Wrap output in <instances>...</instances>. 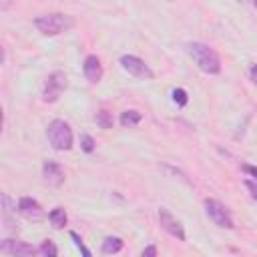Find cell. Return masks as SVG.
<instances>
[{
    "mask_svg": "<svg viewBox=\"0 0 257 257\" xmlns=\"http://www.w3.org/2000/svg\"><path fill=\"white\" fill-rule=\"evenodd\" d=\"M189 54L193 58V62L207 74H219L221 72V60L219 54L203 42H191L189 44Z\"/></svg>",
    "mask_w": 257,
    "mask_h": 257,
    "instance_id": "obj_1",
    "label": "cell"
},
{
    "mask_svg": "<svg viewBox=\"0 0 257 257\" xmlns=\"http://www.w3.org/2000/svg\"><path fill=\"white\" fill-rule=\"evenodd\" d=\"M34 26L38 28V32H42L44 36H56L64 30H68L72 26V18L60 12H52V14H42L34 18Z\"/></svg>",
    "mask_w": 257,
    "mask_h": 257,
    "instance_id": "obj_2",
    "label": "cell"
},
{
    "mask_svg": "<svg viewBox=\"0 0 257 257\" xmlns=\"http://www.w3.org/2000/svg\"><path fill=\"white\" fill-rule=\"evenodd\" d=\"M46 137L54 151H70L72 149V131L66 120L54 118L46 128Z\"/></svg>",
    "mask_w": 257,
    "mask_h": 257,
    "instance_id": "obj_3",
    "label": "cell"
},
{
    "mask_svg": "<svg viewBox=\"0 0 257 257\" xmlns=\"http://www.w3.org/2000/svg\"><path fill=\"white\" fill-rule=\"evenodd\" d=\"M68 86V80H66V74L62 70H54L46 76L44 80V88H42V100L44 102H56L60 98V94L66 90Z\"/></svg>",
    "mask_w": 257,
    "mask_h": 257,
    "instance_id": "obj_4",
    "label": "cell"
},
{
    "mask_svg": "<svg viewBox=\"0 0 257 257\" xmlns=\"http://www.w3.org/2000/svg\"><path fill=\"white\" fill-rule=\"evenodd\" d=\"M205 213H207V217L217 225V227H221V229H233L235 225H233V219H231V215H229V211H227V207L223 205V203H219V201H215V199H205Z\"/></svg>",
    "mask_w": 257,
    "mask_h": 257,
    "instance_id": "obj_5",
    "label": "cell"
},
{
    "mask_svg": "<svg viewBox=\"0 0 257 257\" xmlns=\"http://www.w3.org/2000/svg\"><path fill=\"white\" fill-rule=\"evenodd\" d=\"M120 66H122L128 74H133L135 78L151 80V78L155 76L153 70H151V66H149L143 58H139V56H135V54H124V56H120Z\"/></svg>",
    "mask_w": 257,
    "mask_h": 257,
    "instance_id": "obj_6",
    "label": "cell"
},
{
    "mask_svg": "<svg viewBox=\"0 0 257 257\" xmlns=\"http://www.w3.org/2000/svg\"><path fill=\"white\" fill-rule=\"evenodd\" d=\"M159 223H161V227H163L169 235L177 237L179 241H185V239H187L185 229H183V223H181L179 219H175L169 209H165V207L159 209Z\"/></svg>",
    "mask_w": 257,
    "mask_h": 257,
    "instance_id": "obj_7",
    "label": "cell"
},
{
    "mask_svg": "<svg viewBox=\"0 0 257 257\" xmlns=\"http://www.w3.org/2000/svg\"><path fill=\"white\" fill-rule=\"evenodd\" d=\"M0 251L6 255H14V257H32L38 253L36 247L28 245L24 241H18V239H4L0 243Z\"/></svg>",
    "mask_w": 257,
    "mask_h": 257,
    "instance_id": "obj_8",
    "label": "cell"
},
{
    "mask_svg": "<svg viewBox=\"0 0 257 257\" xmlns=\"http://www.w3.org/2000/svg\"><path fill=\"white\" fill-rule=\"evenodd\" d=\"M18 213L22 217L30 219V221H40L44 217V211H42L40 203L36 199H32V197H22L18 201Z\"/></svg>",
    "mask_w": 257,
    "mask_h": 257,
    "instance_id": "obj_9",
    "label": "cell"
},
{
    "mask_svg": "<svg viewBox=\"0 0 257 257\" xmlns=\"http://www.w3.org/2000/svg\"><path fill=\"white\" fill-rule=\"evenodd\" d=\"M42 177L48 185L60 187L64 183V169L56 161H44L42 163Z\"/></svg>",
    "mask_w": 257,
    "mask_h": 257,
    "instance_id": "obj_10",
    "label": "cell"
},
{
    "mask_svg": "<svg viewBox=\"0 0 257 257\" xmlns=\"http://www.w3.org/2000/svg\"><path fill=\"white\" fill-rule=\"evenodd\" d=\"M82 72H84V76H86V80H88V82H92V84L100 82V78H102V64H100L98 56L88 54V56L84 58Z\"/></svg>",
    "mask_w": 257,
    "mask_h": 257,
    "instance_id": "obj_11",
    "label": "cell"
},
{
    "mask_svg": "<svg viewBox=\"0 0 257 257\" xmlns=\"http://www.w3.org/2000/svg\"><path fill=\"white\" fill-rule=\"evenodd\" d=\"M48 221H50V225H52L54 229H62V227L66 225V221H68V215H66V211H64L62 207H54V209L48 213Z\"/></svg>",
    "mask_w": 257,
    "mask_h": 257,
    "instance_id": "obj_12",
    "label": "cell"
},
{
    "mask_svg": "<svg viewBox=\"0 0 257 257\" xmlns=\"http://www.w3.org/2000/svg\"><path fill=\"white\" fill-rule=\"evenodd\" d=\"M120 249H122V239H120V237H106V239L102 241V247H100V251H102L104 255L118 253Z\"/></svg>",
    "mask_w": 257,
    "mask_h": 257,
    "instance_id": "obj_13",
    "label": "cell"
},
{
    "mask_svg": "<svg viewBox=\"0 0 257 257\" xmlns=\"http://www.w3.org/2000/svg\"><path fill=\"white\" fill-rule=\"evenodd\" d=\"M143 120V112L139 110H124L120 114V124L122 126H137Z\"/></svg>",
    "mask_w": 257,
    "mask_h": 257,
    "instance_id": "obj_14",
    "label": "cell"
},
{
    "mask_svg": "<svg viewBox=\"0 0 257 257\" xmlns=\"http://www.w3.org/2000/svg\"><path fill=\"white\" fill-rule=\"evenodd\" d=\"M38 253H40L42 257H56V255H58V247H56L50 239H44V241L40 243V247H38Z\"/></svg>",
    "mask_w": 257,
    "mask_h": 257,
    "instance_id": "obj_15",
    "label": "cell"
},
{
    "mask_svg": "<svg viewBox=\"0 0 257 257\" xmlns=\"http://www.w3.org/2000/svg\"><path fill=\"white\" fill-rule=\"evenodd\" d=\"M94 120H96V124L100 128H110L112 126V114L106 112V110H98L96 116H94Z\"/></svg>",
    "mask_w": 257,
    "mask_h": 257,
    "instance_id": "obj_16",
    "label": "cell"
},
{
    "mask_svg": "<svg viewBox=\"0 0 257 257\" xmlns=\"http://www.w3.org/2000/svg\"><path fill=\"white\" fill-rule=\"evenodd\" d=\"M94 147H96V143H94V139L90 135H80V149L84 153H92Z\"/></svg>",
    "mask_w": 257,
    "mask_h": 257,
    "instance_id": "obj_17",
    "label": "cell"
},
{
    "mask_svg": "<svg viewBox=\"0 0 257 257\" xmlns=\"http://www.w3.org/2000/svg\"><path fill=\"white\" fill-rule=\"evenodd\" d=\"M171 94H173V100H175V104H179V106H185V104L189 102V96H187V92H185L183 88H175Z\"/></svg>",
    "mask_w": 257,
    "mask_h": 257,
    "instance_id": "obj_18",
    "label": "cell"
},
{
    "mask_svg": "<svg viewBox=\"0 0 257 257\" xmlns=\"http://www.w3.org/2000/svg\"><path fill=\"white\" fill-rule=\"evenodd\" d=\"M70 239L74 241V245H76V249H78V251H80V253H82L84 257H90V251H88V249L84 247V243H82V239L78 237V233H76V231H70Z\"/></svg>",
    "mask_w": 257,
    "mask_h": 257,
    "instance_id": "obj_19",
    "label": "cell"
},
{
    "mask_svg": "<svg viewBox=\"0 0 257 257\" xmlns=\"http://www.w3.org/2000/svg\"><path fill=\"white\" fill-rule=\"evenodd\" d=\"M245 187H247V191L251 193L253 201H257V181H251V179H247V181H245Z\"/></svg>",
    "mask_w": 257,
    "mask_h": 257,
    "instance_id": "obj_20",
    "label": "cell"
},
{
    "mask_svg": "<svg viewBox=\"0 0 257 257\" xmlns=\"http://www.w3.org/2000/svg\"><path fill=\"white\" fill-rule=\"evenodd\" d=\"M141 255H143V257H155V255H157V247H155V245H149V247H145V249L141 251Z\"/></svg>",
    "mask_w": 257,
    "mask_h": 257,
    "instance_id": "obj_21",
    "label": "cell"
},
{
    "mask_svg": "<svg viewBox=\"0 0 257 257\" xmlns=\"http://www.w3.org/2000/svg\"><path fill=\"white\" fill-rule=\"evenodd\" d=\"M241 169H243L247 175H251V177L257 179V167H255V165H241Z\"/></svg>",
    "mask_w": 257,
    "mask_h": 257,
    "instance_id": "obj_22",
    "label": "cell"
},
{
    "mask_svg": "<svg viewBox=\"0 0 257 257\" xmlns=\"http://www.w3.org/2000/svg\"><path fill=\"white\" fill-rule=\"evenodd\" d=\"M249 76H251V80L257 84V64H251V66H249Z\"/></svg>",
    "mask_w": 257,
    "mask_h": 257,
    "instance_id": "obj_23",
    "label": "cell"
},
{
    "mask_svg": "<svg viewBox=\"0 0 257 257\" xmlns=\"http://www.w3.org/2000/svg\"><path fill=\"white\" fill-rule=\"evenodd\" d=\"M245 2H247V4H251L253 8H257V0H245Z\"/></svg>",
    "mask_w": 257,
    "mask_h": 257,
    "instance_id": "obj_24",
    "label": "cell"
}]
</instances>
